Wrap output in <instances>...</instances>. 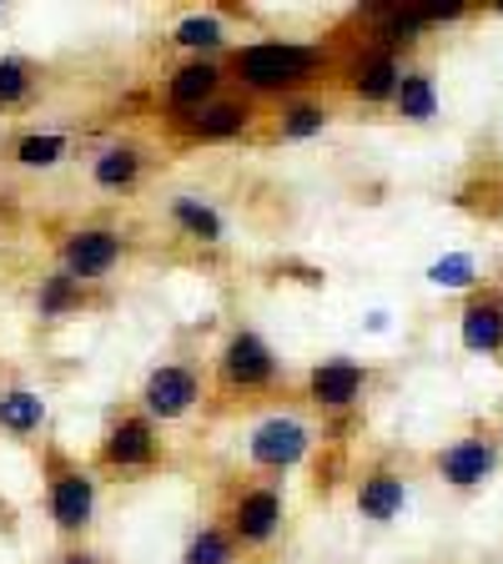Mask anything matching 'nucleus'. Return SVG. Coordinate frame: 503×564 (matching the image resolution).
<instances>
[{
    "label": "nucleus",
    "mask_w": 503,
    "mask_h": 564,
    "mask_svg": "<svg viewBox=\"0 0 503 564\" xmlns=\"http://www.w3.org/2000/svg\"><path fill=\"white\" fill-rule=\"evenodd\" d=\"M232 91V76H227L222 56H182L176 66H166L162 91H156V117H182V111H197V106L217 101V96Z\"/></svg>",
    "instance_id": "nucleus-14"
},
{
    "label": "nucleus",
    "mask_w": 503,
    "mask_h": 564,
    "mask_svg": "<svg viewBox=\"0 0 503 564\" xmlns=\"http://www.w3.org/2000/svg\"><path fill=\"white\" fill-rule=\"evenodd\" d=\"M387 111L403 121V127H434L444 101H438V76L434 66H423V61H408L398 76V91L387 101Z\"/></svg>",
    "instance_id": "nucleus-22"
},
{
    "label": "nucleus",
    "mask_w": 503,
    "mask_h": 564,
    "mask_svg": "<svg viewBox=\"0 0 503 564\" xmlns=\"http://www.w3.org/2000/svg\"><path fill=\"white\" fill-rule=\"evenodd\" d=\"M227 76L232 91L252 96L258 106H277L287 96H307V91H328L342 61V35L332 41H237L227 51Z\"/></svg>",
    "instance_id": "nucleus-1"
},
{
    "label": "nucleus",
    "mask_w": 503,
    "mask_h": 564,
    "mask_svg": "<svg viewBox=\"0 0 503 564\" xmlns=\"http://www.w3.org/2000/svg\"><path fill=\"white\" fill-rule=\"evenodd\" d=\"M211 519L232 534V544L242 550V564L282 560V550H287V484L247 469L222 474Z\"/></svg>",
    "instance_id": "nucleus-3"
},
{
    "label": "nucleus",
    "mask_w": 503,
    "mask_h": 564,
    "mask_svg": "<svg viewBox=\"0 0 503 564\" xmlns=\"http://www.w3.org/2000/svg\"><path fill=\"white\" fill-rule=\"evenodd\" d=\"M458 348L503 364V278H483L458 303Z\"/></svg>",
    "instance_id": "nucleus-17"
},
{
    "label": "nucleus",
    "mask_w": 503,
    "mask_h": 564,
    "mask_svg": "<svg viewBox=\"0 0 503 564\" xmlns=\"http://www.w3.org/2000/svg\"><path fill=\"white\" fill-rule=\"evenodd\" d=\"M86 464L106 484H141V479H152V474H162L172 464V454H166L162 423H152L136 403H117V409L106 413Z\"/></svg>",
    "instance_id": "nucleus-5"
},
{
    "label": "nucleus",
    "mask_w": 503,
    "mask_h": 564,
    "mask_svg": "<svg viewBox=\"0 0 503 564\" xmlns=\"http://www.w3.org/2000/svg\"><path fill=\"white\" fill-rule=\"evenodd\" d=\"M373 388H378V368L332 352V358H317V364L303 373V403L317 413V419L342 423L363 409Z\"/></svg>",
    "instance_id": "nucleus-11"
},
{
    "label": "nucleus",
    "mask_w": 503,
    "mask_h": 564,
    "mask_svg": "<svg viewBox=\"0 0 503 564\" xmlns=\"http://www.w3.org/2000/svg\"><path fill=\"white\" fill-rule=\"evenodd\" d=\"M76 152V137L70 131H15L6 141V162L21 166V172H56L66 166V156Z\"/></svg>",
    "instance_id": "nucleus-25"
},
{
    "label": "nucleus",
    "mask_w": 503,
    "mask_h": 564,
    "mask_svg": "<svg viewBox=\"0 0 503 564\" xmlns=\"http://www.w3.org/2000/svg\"><path fill=\"white\" fill-rule=\"evenodd\" d=\"M428 288H444V293H473L483 282V262L479 252H444V258L428 262Z\"/></svg>",
    "instance_id": "nucleus-27"
},
{
    "label": "nucleus",
    "mask_w": 503,
    "mask_h": 564,
    "mask_svg": "<svg viewBox=\"0 0 503 564\" xmlns=\"http://www.w3.org/2000/svg\"><path fill=\"white\" fill-rule=\"evenodd\" d=\"M56 272L76 282H91V288H106L136 252V237L117 223H76L56 232Z\"/></svg>",
    "instance_id": "nucleus-8"
},
{
    "label": "nucleus",
    "mask_w": 503,
    "mask_h": 564,
    "mask_svg": "<svg viewBox=\"0 0 503 564\" xmlns=\"http://www.w3.org/2000/svg\"><path fill=\"white\" fill-rule=\"evenodd\" d=\"M413 505V474L393 454H373L363 469L352 474V509L373 529L398 524Z\"/></svg>",
    "instance_id": "nucleus-13"
},
{
    "label": "nucleus",
    "mask_w": 503,
    "mask_h": 564,
    "mask_svg": "<svg viewBox=\"0 0 503 564\" xmlns=\"http://www.w3.org/2000/svg\"><path fill=\"white\" fill-rule=\"evenodd\" d=\"M317 448V429L313 419L293 409H267L252 434H247V474H262V479L287 484V474H297L313 458Z\"/></svg>",
    "instance_id": "nucleus-10"
},
{
    "label": "nucleus",
    "mask_w": 503,
    "mask_h": 564,
    "mask_svg": "<svg viewBox=\"0 0 503 564\" xmlns=\"http://www.w3.org/2000/svg\"><path fill=\"white\" fill-rule=\"evenodd\" d=\"M176 560L182 564H242V550H237L232 534H227L217 519H201V524L187 534V544H182Z\"/></svg>",
    "instance_id": "nucleus-26"
},
{
    "label": "nucleus",
    "mask_w": 503,
    "mask_h": 564,
    "mask_svg": "<svg viewBox=\"0 0 503 564\" xmlns=\"http://www.w3.org/2000/svg\"><path fill=\"white\" fill-rule=\"evenodd\" d=\"M428 474L453 494H483L503 474V423L473 419L463 434L428 454Z\"/></svg>",
    "instance_id": "nucleus-7"
},
{
    "label": "nucleus",
    "mask_w": 503,
    "mask_h": 564,
    "mask_svg": "<svg viewBox=\"0 0 503 564\" xmlns=\"http://www.w3.org/2000/svg\"><path fill=\"white\" fill-rule=\"evenodd\" d=\"M35 469H41V509L61 544H86L101 509V479L91 474L86 458H76L61 438L35 444Z\"/></svg>",
    "instance_id": "nucleus-4"
},
{
    "label": "nucleus",
    "mask_w": 503,
    "mask_h": 564,
    "mask_svg": "<svg viewBox=\"0 0 503 564\" xmlns=\"http://www.w3.org/2000/svg\"><path fill=\"white\" fill-rule=\"evenodd\" d=\"M403 66H408V61L387 56V51H378V46H368V41H358V35H348V41H342L338 76H332V91L352 106L383 111V106L393 101V91H398Z\"/></svg>",
    "instance_id": "nucleus-12"
},
{
    "label": "nucleus",
    "mask_w": 503,
    "mask_h": 564,
    "mask_svg": "<svg viewBox=\"0 0 503 564\" xmlns=\"http://www.w3.org/2000/svg\"><path fill=\"white\" fill-rule=\"evenodd\" d=\"M262 117L267 106H258L252 96L227 91L217 101L197 106V111H182V117H156V131L172 152H197V147H237V141H252L258 147L262 137Z\"/></svg>",
    "instance_id": "nucleus-6"
},
{
    "label": "nucleus",
    "mask_w": 503,
    "mask_h": 564,
    "mask_svg": "<svg viewBox=\"0 0 503 564\" xmlns=\"http://www.w3.org/2000/svg\"><path fill=\"white\" fill-rule=\"evenodd\" d=\"M51 564H111L101 550H91V544H61L56 554H51Z\"/></svg>",
    "instance_id": "nucleus-28"
},
{
    "label": "nucleus",
    "mask_w": 503,
    "mask_h": 564,
    "mask_svg": "<svg viewBox=\"0 0 503 564\" xmlns=\"http://www.w3.org/2000/svg\"><path fill=\"white\" fill-rule=\"evenodd\" d=\"M41 91H46V66L35 56H21V51H6L0 56V117L31 111Z\"/></svg>",
    "instance_id": "nucleus-24"
},
{
    "label": "nucleus",
    "mask_w": 503,
    "mask_h": 564,
    "mask_svg": "<svg viewBox=\"0 0 503 564\" xmlns=\"http://www.w3.org/2000/svg\"><path fill=\"white\" fill-rule=\"evenodd\" d=\"M166 41H172V51H182V56H227V51L237 46V35H232V25H227L222 6L182 11L172 21V31H166Z\"/></svg>",
    "instance_id": "nucleus-21"
},
{
    "label": "nucleus",
    "mask_w": 503,
    "mask_h": 564,
    "mask_svg": "<svg viewBox=\"0 0 503 564\" xmlns=\"http://www.w3.org/2000/svg\"><path fill=\"white\" fill-rule=\"evenodd\" d=\"M46 393L31 383H6L0 388V434L15 444H41L46 438Z\"/></svg>",
    "instance_id": "nucleus-23"
},
{
    "label": "nucleus",
    "mask_w": 503,
    "mask_h": 564,
    "mask_svg": "<svg viewBox=\"0 0 503 564\" xmlns=\"http://www.w3.org/2000/svg\"><path fill=\"white\" fill-rule=\"evenodd\" d=\"M358 41H368V46L387 51V56L398 61H413L423 51V41H428V21H423V6H368V11H358Z\"/></svg>",
    "instance_id": "nucleus-18"
},
{
    "label": "nucleus",
    "mask_w": 503,
    "mask_h": 564,
    "mask_svg": "<svg viewBox=\"0 0 503 564\" xmlns=\"http://www.w3.org/2000/svg\"><path fill=\"white\" fill-rule=\"evenodd\" d=\"M282 393H287V368L277 348L252 323H232L207 358V413L222 419V413L262 409V403H277Z\"/></svg>",
    "instance_id": "nucleus-2"
},
{
    "label": "nucleus",
    "mask_w": 503,
    "mask_h": 564,
    "mask_svg": "<svg viewBox=\"0 0 503 564\" xmlns=\"http://www.w3.org/2000/svg\"><path fill=\"white\" fill-rule=\"evenodd\" d=\"M136 403L152 423H187L197 409H207V364L197 352H176V358H162V364L146 368L136 388Z\"/></svg>",
    "instance_id": "nucleus-9"
},
{
    "label": "nucleus",
    "mask_w": 503,
    "mask_h": 564,
    "mask_svg": "<svg viewBox=\"0 0 503 564\" xmlns=\"http://www.w3.org/2000/svg\"><path fill=\"white\" fill-rule=\"evenodd\" d=\"M96 307H111V293H106V288L76 282L56 268L35 282V317H41V323H70V317L96 313Z\"/></svg>",
    "instance_id": "nucleus-20"
},
{
    "label": "nucleus",
    "mask_w": 503,
    "mask_h": 564,
    "mask_svg": "<svg viewBox=\"0 0 503 564\" xmlns=\"http://www.w3.org/2000/svg\"><path fill=\"white\" fill-rule=\"evenodd\" d=\"M332 121H338V101H332L328 91L287 96V101L267 106L258 147H297V141H317Z\"/></svg>",
    "instance_id": "nucleus-16"
},
{
    "label": "nucleus",
    "mask_w": 503,
    "mask_h": 564,
    "mask_svg": "<svg viewBox=\"0 0 503 564\" xmlns=\"http://www.w3.org/2000/svg\"><path fill=\"white\" fill-rule=\"evenodd\" d=\"M166 227H172L182 242L201 247V252H217L227 247V212L207 197V192H176L166 202Z\"/></svg>",
    "instance_id": "nucleus-19"
},
{
    "label": "nucleus",
    "mask_w": 503,
    "mask_h": 564,
    "mask_svg": "<svg viewBox=\"0 0 503 564\" xmlns=\"http://www.w3.org/2000/svg\"><path fill=\"white\" fill-rule=\"evenodd\" d=\"M483 15H503V6H483Z\"/></svg>",
    "instance_id": "nucleus-29"
},
{
    "label": "nucleus",
    "mask_w": 503,
    "mask_h": 564,
    "mask_svg": "<svg viewBox=\"0 0 503 564\" xmlns=\"http://www.w3.org/2000/svg\"><path fill=\"white\" fill-rule=\"evenodd\" d=\"M156 172V147H146L141 137H111L101 141L86 162V176H91V187L106 192V197H131L152 182Z\"/></svg>",
    "instance_id": "nucleus-15"
}]
</instances>
